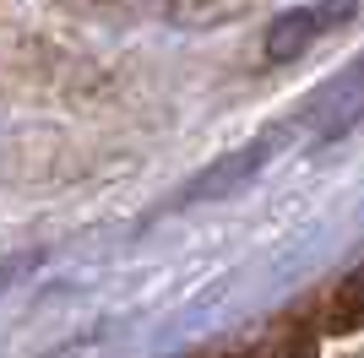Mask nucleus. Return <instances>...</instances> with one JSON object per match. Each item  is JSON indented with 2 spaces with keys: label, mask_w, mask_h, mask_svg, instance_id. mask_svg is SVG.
<instances>
[{
  "label": "nucleus",
  "mask_w": 364,
  "mask_h": 358,
  "mask_svg": "<svg viewBox=\"0 0 364 358\" xmlns=\"http://www.w3.org/2000/svg\"><path fill=\"white\" fill-rule=\"evenodd\" d=\"M218 358H316V342H310V331H272V337H261L256 347L218 353Z\"/></svg>",
  "instance_id": "f03ea898"
},
{
  "label": "nucleus",
  "mask_w": 364,
  "mask_h": 358,
  "mask_svg": "<svg viewBox=\"0 0 364 358\" xmlns=\"http://www.w3.org/2000/svg\"><path fill=\"white\" fill-rule=\"evenodd\" d=\"M348 16H353V0H316V6H304V11L277 16L272 28H267V60H277V65H283V60L304 55L321 33L343 28Z\"/></svg>",
  "instance_id": "f257e3e1"
},
{
  "label": "nucleus",
  "mask_w": 364,
  "mask_h": 358,
  "mask_svg": "<svg viewBox=\"0 0 364 358\" xmlns=\"http://www.w3.org/2000/svg\"><path fill=\"white\" fill-rule=\"evenodd\" d=\"M326 320H332V326H353V320H364V266L332 293V315H326Z\"/></svg>",
  "instance_id": "7ed1b4c3"
}]
</instances>
